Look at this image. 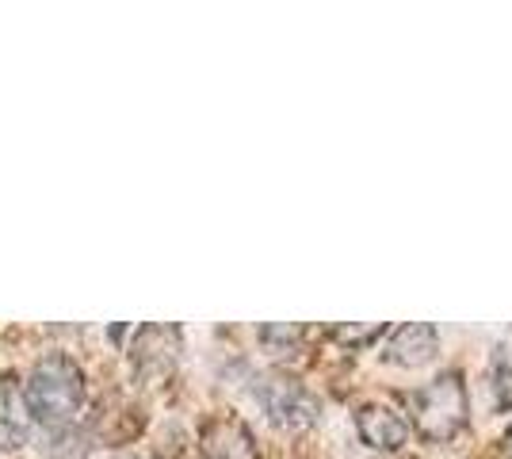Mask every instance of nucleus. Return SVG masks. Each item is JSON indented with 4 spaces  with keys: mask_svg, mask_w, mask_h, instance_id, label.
<instances>
[{
    "mask_svg": "<svg viewBox=\"0 0 512 459\" xmlns=\"http://www.w3.org/2000/svg\"><path fill=\"white\" fill-rule=\"evenodd\" d=\"M23 402L39 425L65 429L85 406V372L65 352H46L35 360V368L23 383Z\"/></svg>",
    "mask_w": 512,
    "mask_h": 459,
    "instance_id": "obj_1",
    "label": "nucleus"
},
{
    "mask_svg": "<svg viewBox=\"0 0 512 459\" xmlns=\"http://www.w3.org/2000/svg\"><path fill=\"white\" fill-rule=\"evenodd\" d=\"M356 429H360L363 444H367V448H379V452H394V448H402L409 437L406 417L394 414L390 406H379V402L363 406L360 414H356Z\"/></svg>",
    "mask_w": 512,
    "mask_h": 459,
    "instance_id": "obj_6",
    "label": "nucleus"
},
{
    "mask_svg": "<svg viewBox=\"0 0 512 459\" xmlns=\"http://www.w3.org/2000/svg\"><path fill=\"white\" fill-rule=\"evenodd\" d=\"M409 406H413V425L428 444H440L451 440L463 425H467V387H463V375L444 372L436 379H428L421 391L409 394Z\"/></svg>",
    "mask_w": 512,
    "mask_h": 459,
    "instance_id": "obj_2",
    "label": "nucleus"
},
{
    "mask_svg": "<svg viewBox=\"0 0 512 459\" xmlns=\"http://www.w3.org/2000/svg\"><path fill=\"white\" fill-rule=\"evenodd\" d=\"M199 448H203V459H260L249 425L230 414L211 417V421L203 425Z\"/></svg>",
    "mask_w": 512,
    "mask_h": 459,
    "instance_id": "obj_5",
    "label": "nucleus"
},
{
    "mask_svg": "<svg viewBox=\"0 0 512 459\" xmlns=\"http://www.w3.org/2000/svg\"><path fill=\"white\" fill-rule=\"evenodd\" d=\"M505 452H509V459H512V429H509V437H505Z\"/></svg>",
    "mask_w": 512,
    "mask_h": 459,
    "instance_id": "obj_10",
    "label": "nucleus"
},
{
    "mask_svg": "<svg viewBox=\"0 0 512 459\" xmlns=\"http://www.w3.org/2000/svg\"><path fill=\"white\" fill-rule=\"evenodd\" d=\"M383 326H367V329H337V341L344 345H363V341H371V337H379Z\"/></svg>",
    "mask_w": 512,
    "mask_h": 459,
    "instance_id": "obj_9",
    "label": "nucleus"
},
{
    "mask_svg": "<svg viewBox=\"0 0 512 459\" xmlns=\"http://www.w3.org/2000/svg\"><path fill=\"white\" fill-rule=\"evenodd\" d=\"M490 379H493V406L497 410H512V341L497 345L490 364Z\"/></svg>",
    "mask_w": 512,
    "mask_h": 459,
    "instance_id": "obj_8",
    "label": "nucleus"
},
{
    "mask_svg": "<svg viewBox=\"0 0 512 459\" xmlns=\"http://www.w3.org/2000/svg\"><path fill=\"white\" fill-rule=\"evenodd\" d=\"M436 345H440L436 326H428V322H409V326H402L390 337L386 360L398 364V368H421V364H428V360L436 356Z\"/></svg>",
    "mask_w": 512,
    "mask_h": 459,
    "instance_id": "obj_7",
    "label": "nucleus"
},
{
    "mask_svg": "<svg viewBox=\"0 0 512 459\" xmlns=\"http://www.w3.org/2000/svg\"><path fill=\"white\" fill-rule=\"evenodd\" d=\"M180 356V329L176 326H142L130 345V368L142 383H157L176 368Z\"/></svg>",
    "mask_w": 512,
    "mask_h": 459,
    "instance_id": "obj_4",
    "label": "nucleus"
},
{
    "mask_svg": "<svg viewBox=\"0 0 512 459\" xmlns=\"http://www.w3.org/2000/svg\"><path fill=\"white\" fill-rule=\"evenodd\" d=\"M253 394L260 398L264 414L283 429H310L321 414L318 398L306 391L299 379H287V375H264L253 387Z\"/></svg>",
    "mask_w": 512,
    "mask_h": 459,
    "instance_id": "obj_3",
    "label": "nucleus"
}]
</instances>
